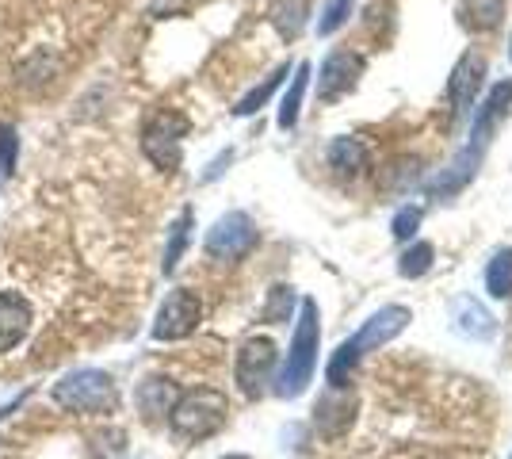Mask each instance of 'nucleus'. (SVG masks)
I'll return each instance as SVG.
<instances>
[{
	"instance_id": "obj_1",
	"label": "nucleus",
	"mask_w": 512,
	"mask_h": 459,
	"mask_svg": "<svg viewBox=\"0 0 512 459\" xmlns=\"http://www.w3.org/2000/svg\"><path fill=\"white\" fill-rule=\"evenodd\" d=\"M512 108V81H501V85L490 88V96H486V104L478 108L474 115V123H470V142L463 150L451 157L448 169H440V176L432 180V192L436 196H455V192H463L474 173H478V165H482V157L490 150V134L497 127V119Z\"/></svg>"
},
{
	"instance_id": "obj_2",
	"label": "nucleus",
	"mask_w": 512,
	"mask_h": 459,
	"mask_svg": "<svg viewBox=\"0 0 512 459\" xmlns=\"http://www.w3.org/2000/svg\"><path fill=\"white\" fill-rule=\"evenodd\" d=\"M406 326H409L406 306H383V310H375V314L356 329V337H348L341 349L333 352V360H329V368H325L329 387H333V391L348 387V379H352V372H356V364H360L363 356L390 345Z\"/></svg>"
},
{
	"instance_id": "obj_3",
	"label": "nucleus",
	"mask_w": 512,
	"mask_h": 459,
	"mask_svg": "<svg viewBox=\"0 0 512 459\" xmlns=\"http://www.w3.org/2000/svg\"><path fill=\"white\" fill-rule=\"evenodd\" d=\"M318 303L314 299H302L299 306V322H295V337H291V352L283 360V372L276 379V394L279 398H299L310 379H314V368H318V341H321V326H318Z\"/></svg>"
},
{
	"instance_id": "obj_4",
	"label": "nucleus",
	"mask_w": 512,
	"mask_h": 459,
	"mask_svg": "<svg viewBox=\"0 0 512 459\" xmlns=\"http://www.w3.org/2000/svg\"><path fill=\"white\" fill-rule=\"evenodd\" d=\"M230 417V402L222 391L211 387H195V391L180 394L169 410V429L180 444H199V440L214 437Z\"/></svg>"
},
{
	"instance_id": "obj_5",
	"label": "nucleus",
	"mask_w": 512,
	"mask_h": 459,
	"mask_svg": "<svg viewBox=\"0 0 512 459\" xmlns=\"http://www.w3.org/2000/svg\"><path fill=\"white\" fill-rule=\"evenodd\" d=\"M50 398L62 410H69V414H85V417L111 414L119 406V391H115L111 375L100 372V368H73V372H65L54 383Z\"/></svg>"
},
{
	"instance_id": "obj_6",
	"label": "nucleus",
	"mask_w": 512,
	"mask_h": 459,
	"mask_svg": "<svg viewBox=\"0 0 512 459\" xmlns=\"http://www.w3.org/2000/svg\"><path fill=\"white\" fill-rule=\"evenodd\" d=\"M184 134H188V119L176 111H157L146 131H142V153L150 157L161 173H176L180 157H184Z\"/></svg>"
},
{
	"instance_id": "obj_7",
	"label": "nucleus",
	"mask_w": 512,
	"mask_h": 459,
	"mask_svg": "<svg viewBox=\"0 0 512 459\" xmlns=\"http://www.w3.org/2000/svg\"><path fill=\"white\" fill-rule=\"evenodd\" d=\"M253 245H256V222L249 219L245 211H226V215L207 230V241H203L207 257L222 264L245 261V257L253 253Z\"/></svg>"
},
{
	"instance_id": "obj_8",
	"label": "nucleus",
	"mask_w": 512,
	"mask_h": 459,
	"mask_svg": "<svg viewBox=\"0 0 512 459\" xmlns=\"http://www.w3.org/2000/svg\"><path fill=\"white\" fill-rule=\"evenodd\" d=\"M199 322H203L199 295L188 291V287H176V291L165 295V303L157 306L150 337L153 341H184V337H192L195 329H199Z\"/></svg>"
},
{
	"instance_id": "obj_9",
	"label": "nucleus",
	"mask_w": 512,
	"mask_h": 459,
	"mask_svg": "<svg viewBox=\"0 0 512 459\" xmlns=\"http://www.w3.org/2000/svg\"><path fill=\"white\" fill-rule=\"evenodd\" d=\"M276 375V341L272 337H249L241 349H237L234 379L245 398H260L268 391Z\"/></svg>"
},
{
	"instance_id": "obj_10",
	"label": "nucleus",
	"mask_w": 512,
	"mask_h": 459,
	"mask_svg": "<svg viewBox=\"0 0 512 459\" xmlns=\"http://www.w3.org/2000/svg\"><path fill=\"white\" fill-rule=\"evenodd\" d=\"M363 77V54L356 50H333L318 69V100L321 104H333L348 96L352 88L360 85Z\"/></svg>"
},
{
	"instance_id": "obj_11",
	"label": "nucleus",
	"mask_w": 512,
	"mask_h": 459,
	"mask_svg": "<svg viewBox=\"0 0 512 459\" xmlns=\"http://www.w3.org/2000/svg\"><path fill=\"white\" fill-rule=\"evenodd\" d=\"M176 398H180V391H176V383L169 375H142V383L134 387V406H138L146 425L169 421V410Z\"/></svg>"
},
{
	"instance_id": "obj_12",
	"label": "nucleus",
	"mask_w": 512,
	"mask_h": 459,
	"mask_svg": "<svg viewBox=\"0 0 512 459\" xmlns=\"http://www.w3.org/2000/svg\"><path fill=\"white\" fill-rule=\"evenodd\" d=\"M35 310L20 291H0V352L20 349L31 333Z\"/></svg>"
},
{
	"instance_id": "obj_13",
	"label": "nucleus",
	"mask_w": 512,
	"mask_h": 459,
	"mask_svg": "<svg viewBox=\"0 0 512 459\" xmlns=\"http://www.w3.org/2000/svg\"><path fill=\"white\" fill-rule=\"evenodd\" d=\"M482 85H486V58L482 54H463L455 62V69H451V81H448V96L459 115L470 111V104L478 100Z\"/></svg>"
},
{
	"instance_id": "obj_14",
	"label": "nucleus",
	"mask_w": 512,
	"mask_h": 459,
	"mask_svg": "<svg viewBox=\"0 0 512 459\" xmlns=\"http://www.w3.org/2000/svg\"><path fill=\"white\" fill-rule=\"evenodd\" d=\"M451 322H455V329H459L463 337H470V341H490L493 329H497L493 326L490 310L478 303V299H470V295L455 299V306H451Z\"/></svg>"
},
{
	"instance_id": "obj_15",
	"label": "nucleus",
	"mask_w": 512,
	"mask_h": 459,
	"mask_svg": "<svg viewBox=\"0 0 512 459\" xmlns=\"http://www.w3.org/2000/svg\"><path fill=\"white\" fill-rule=\"evenodd\" d=\"M367 161H371V153H367V146H363L360 138H337L333 146H329V169L337 176H360L363 169H367Z\"/></svg>"
},
{
	"instance_id": "obj_16",
	"label": "nucleus",
	"mask_w": 512,
	"mask_h": 459,
	"mask_svg": "<svg viewBox=\"0 0 512 459\" xmlns=\"http://www.w3.org/2000/svg\"><path fill=\"white\" fill-rule=\"evenodd\" d=\"M306 88H310V62H299L291 69V88L283 92V104H279V131H291L299 123L302 100H306Z\"/></svg>"
},
{
	"instance_id": "obj_17",
	"label": "nucleus",
	"mask_w": 512,
	"mask_h": 459,
	"mask_svg": "<svg viewBox=\"0 0 512 459\" xmlns=\"http://www.w3.org/2000/svg\"><path fill=\"white\" fill-rule=\"evenodd\" d=\"M291 69H295V66H287V62H283V66H276V69H272V73H268V77H264V81H260V85H256V88H249V92H245V96H241V100H237V108H234V115H237V119H249V115H256V111L264 108V104H268V100H272V96H276V88L283 85V81H287V77H291Z\"/></svg>"
},
{
	"instance_id": "obj_18",
	"label": "nucleus",
	"mask_w": 512,
	"mask_h": 459,
	"mask_svg": "<svg viewBox=\"0 0 512 459\" xmlns=\"http://www.w3.org/2000/svg\"><path fill=\"white\" fill-rule=\"evenodd\" d=\"M272 27L279 31V39H299L306 20H310V0H276L272 4Z\"/></svg>"
},
{
	"instance_id": "obj_19",
	"label": "nucleus",
	"mask_w": 512,
	"mask_h": 459,
	"mask_svg": "<svg viewBox=\"0 0 512 459\" xmlns=\"http://www.w3.org/2000/svg\"><path fill=\"white\" fill-rule=\"evenodd\" d=\"M192 226H195V211H180V219L169 226V241H165V261H161V272L172 276L176 272V264L184 261V253H188V245H192Z\"/></svg>"
},
{
	"instance_id": "obj_20",
	"label": "nucleus",
	"mask_w": 512,
	"mask_h": 459,
	"mask_svg": "<svg viewBox=\"0 0 512 459\" xmlns=\"http://www.w3.org/2000/svg\"><path fill=\"white\" fill-rule=\"evenodd\" d=\"M486 291L493 299H512V249H497L486 268Z\"/></svg>"
},
{
	"instance_id": "obj_21",
	"label": "nucleus",
	"mask_w": 512,
	"mask_h": 459,
	"mask_svg": "<svg viewBox=\"0 0 512 459\" xmlns=\"http://www.w3.org/2000/svg\"><path fill=\"white\" fill-rule=\"evenodd\" d=\"M505 0H463V23L470 31H493L501 23Z\"/></svg>"
},
{
	"instance_id": "obj_22",
	"label": "nucleus",
	"mask_w": 512,
	"mask_h": 459,
	"mask_svg": "<svg viewBox=\"0 0 512 459\" xmlns=\"http://www.w3.org/2000/svg\"><path fill=\"white\" fill-rule=\"evenodd\" d=\"M432 257H436V249H432L428 241H413L406 253H402V261H398V276L421 280L428 268H432Z\"/></svg>"
},
{
	"instance_id": "obj_23",
	"label": "nucleus",
	"mask_w": 512,
	"mask_h": 459,
	"mask_svg": "<svg viewBox=\"0 0 512 459\" xmlns=\"http://www.w3.org/2000/svg\"><path fill=\"white\" fill-rule=\"evenodd\" d=\"M352 8H356V0H325V8H321V20H318V35L321 39H329V35H337L348 16H352Z\"/></svg>"
},
{
	"instance_id": "obj_24",
	"label": "nucleus",
	"mask_w": 512,
	"mask_h": 459,
	"mask_svg": "<svg viewBox=\"0 0 512 459\" xmlns=\"http://www.w3.org/2000/svg\"><path fill=\"white\" fill-rule=\"evenodd\" d=\"M20 165V131L12 123H0V173L16 176Z\"/></svg>"
},
{
	"instance_id": "obj_25",
	"label": "nucleus",
	"mask_w": 512,
	"mask_h": 459,
	"mask_svg": "<svg viewBox=\"0 0 512 459\" xmlns=\"http://www.w3.org/2000/svg\"><path fill=\"white\" fill-rule=\"evenodd\" d=\"M421 207H402L398 215H394V238L398 241H409L413 234H417V226H421Z\"/></svg>"
},
{
	"instance_id": "obj_26",
	"label": "nucleus",
	"mask_w": 512,
	"mask_h": 459,
	"mask_svg": "<svg viewBox=\"0 0 512 459\" xmlns=\"http://www.w3.org/2000/svg\"><path fill=\"white\" fill-rule=\"evenodd\" d=\"M291 310V287H272V303H268V322H283Z\"/></svg>"
},
{
	"instance_id": "obj_27",
	"label": "nucleus",
	"mask_w": 512,
	"mask_h": 459,
	"mask_svg": "<svg viewBox=\"0 0 512 459\" xmlns=\"http://www.w3.org/2000/svg\"><path fill=\"white\" fill-rule=\"evenodd\" d=\"M222 459H249V456H222Z\"/></svg>"
}]
</instances>
